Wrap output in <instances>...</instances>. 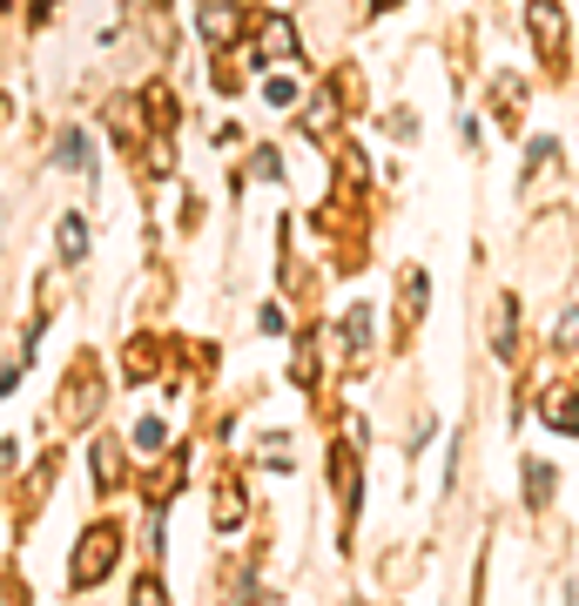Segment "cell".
Returning <instances> with one entry per match:
<instances>
[{"label":"cell","mask_w":579,"mask_h":606,"mask_svg":"<svg viewBox=\"0 0 579 606\" xmlns=\"http://www.w3.org/2000/svg\"><path fill=\"white\" fill-rule=\"evenodd\" d=\"M203 34L209 41H242V8H209L203 14Z\"/></svg>","instance_id":"cell-5"},{"label":"cell","mask_w":579,"mask_h":606,"mask_svg":"<svg viewBox=\"0 0 579 606\" xmlns=\"http://www.w3.org/2000/svg\"><path fill=\"white\" fill-rule=\"evenodd\" d=\"M263 95H270V109H290V102H297V68H270Z\"/></svg>","instance_id":"cell-6"},{"label":"cell","mask_w":579,"mask_h":606,"mask_svg":"<svg viewBox=\"0 0 579 606\" xmlns=\"http://www.w3.org/2000/svg\"><path fill=\"white\" fill-rule=\"evenodd\" d=\"M128 606H169V599H162V579H155V573H142V579H135V599H128Z\"/></svg>","instance_id":"cell-9"},{"label":"cell","mask_w":579,"mask_h":606,"mask_svg":"<svg viewBox=\"0 0 579 606\" xmlns=\"http://www.w3.org/2000/svg\"><path fill=\"white\" fill-rule=\"evenodd\" d=\"M559 351H566V358H579V310L559 323Z\"/></svg>","instance_id":"cell-13"},{"label":"cell","mask_w":579,"mask_h":606,"mask_svg":"<svg viewBox=\"0 0 579 606\" xmlns=\"http://www.w3.org/2000/svg\"><path fill=\"white\" fill-rule=\"evenodd\" d=\"M115 553H122V533L108 526V518H102V526H89V533H81V546H74V586H95L108 566H115Z\"/></svg>","instance_id":"cell-1"},{"label":"cell","mask_w":579,"mask_h":606,"mask_svg":"<svg viewBox=\"0 0 579 606\" xmlns=\"http://www.w3.org/2000/svg\"><path fill=\"white\" fill-rule=\"evenodd\" d=\"M81 249H89V229H81V216H61V256L74 264Z\"/></svg>","instance_id":"cell-8"},{"label":"cell","mask_w":579,"mask_h":606,"mask_svg":"<svg viewBox=\"0 0 579 606\" xmlns=\"http://www.w3.org/2000/svg\"><path fill=\"white\" fill-rule=\"evenodd\" d=\"M418 310H425V277L411 270V277H404V297H397V337H404L411 323H418Z\"/></svg>","instance_id":"cell-4"},{"label":"cell","mask_w":579,"mask_h":606,"mask_svg":"<svg viewBox=\"0 0 579 606\" xmlns=\"http://www.w3.org/2000/svg\"><path fill=\"white\" fill-rule=\"evenodd\" d=\"M135 445H142V452L162 445V418H142V424H135Z\"/></svg>","instance_id":"cell-12"},{"label":"cell","mask_w":579,"mask_h":606,"mask_svg":"<svg viewBox=\"0 0 579 606\" xmlns=\"http://www.w3.org/2000/svg\"><path fill=\"white\" fill-rule=\"evenodd\" d=\"M371 8H397V0H371Z\"/></svg>","instance_id":"cell-14"},{"label":"cell","mask_w":579,"mask_h":606,"mask_svg":"<svg viewBox=\"0 0 579 606\" xmlns=\"http://www.w3.org/2000/svg\"><path fill=\"white\" fill-rule=\"evenodd\" d=\"M526 492H533V505H546L552 499V472L546 465H526Z\"/></svg>","instance_id":"cell-10"},{"label":"cell","mask_w":579,"mask_h":606,"mask_svg":"<svg viewBox=\"0 0 579 606\" xmlns=\"http://www.w3.org/2000/svg\"><path fill=\"white\" fill-rule=\"evenodd\" d=\"M148 371H155V337H135L122 358V378H148Z\"/></svg>","instance_id":"cell-7"},{"label":"cell","mask_w":579,"mask_h":606,"mask_svg":"<svg viewBox=\"0 0 579 606\" xmlns=\"http://www.w3.org/2000/svg\"><path fill=\"white\" fill-rule=\"evenodd\" d=\"M533 41H539V54H566V28H559V8L552 0H533Z\"/></svg>","instance_id":"cell-2"},{"label":"cell","mask_w":579,"mask_h":606,"mask_svg":"<svg viewBox=\"0 0 579 606\" xmlns=\"http://www.w3.org/2000/svg\"><path fill=\"white\" fill-rule=\"evenodd\" d=\"M95 479H102V485H115V479H122V459H115V445H102V452H95Z\"/></svg>","instance_id":"cell-11"},{"label":"cell","mask_w":579,"mask_h":606,"mask_svg":"<svg viewBox=\"0 0 579 606\" xmlns=\"http://www.w3.org/2000/svg\"><path fill=\"white\" fill-rule=\"evenodd\" d=\"M539 418H546L552 431H579V391H546V398H539Z\"/></svg>","instance_id":"cell-3"}]
</instances>
